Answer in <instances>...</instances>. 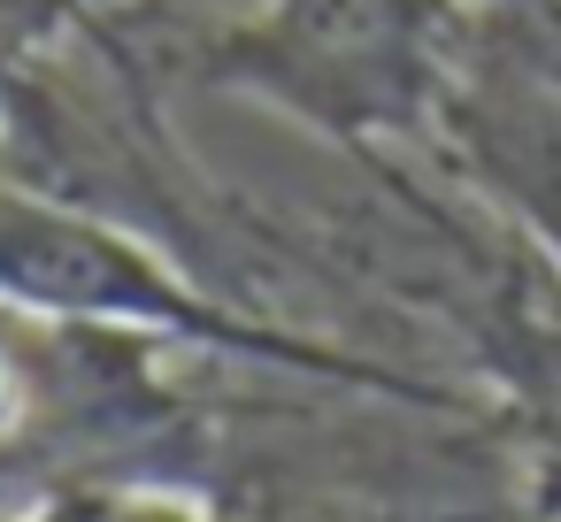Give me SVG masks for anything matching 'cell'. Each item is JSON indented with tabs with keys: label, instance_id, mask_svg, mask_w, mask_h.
Listing matches in <instances>:
<instances>
[{
	"label": "cell",
	"instance_id": "6da1fadb",
	"mask_svg": "<svg viewBox=\"0 0 561 522\" xmlns=\"http://www.w3.org/2000/svg\"><path fill=\"white\" fill-rule=\"evenodd\" d=\"M216 85L254 93L346 147L415 139L446 108L431 0H254L216 39Z\"/></svg>",
	"mask_w": 561,
	"mask_h": 522
},
{
	"label": "cell",
	"instance_id": "7a4b0ae2",
	"mask_svg": "<svg viewBox=\"0 0 561 522\" xmlns=\"http://www.w3.org/2000/svg\"><path fill=\"white\" fill-rule=\"evenodd\" d=\"M9 522H224L201 484L178 476H62Z\"/></svg>",
	"mask_w": 561,
	"mask_h": 522
}]
</instances>
